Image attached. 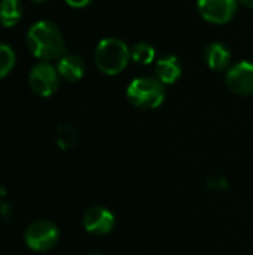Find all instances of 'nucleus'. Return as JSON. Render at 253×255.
I'll list each match as a JSON object with an SVG mask.
<instances>
[{"label": "nucleus", "mask_w": 253, "mask_h": 255, "mask_svg": "<svg viewBox=\"0 0 253 255\" xmlns=\"http://www.w3.org/2000/svg\"><path fill=\"white\" fill-rule=\"evenodd\" d=\"M30 52L40 61L58 60L64 55V39L60 28L48 21H36L27 31L25 36Z\"/></svg>", "instance_id": "nucleus-1"}, {"label": "nucleus", "mask_w": 253, "mask_h": 255, "mask_svg": "<svg viewBox=\"0 0 253 255\" xmlns=\"http://www.w3.org/2000/svg\"><path fill=\"white\" fill-rule=\"evenodd\" d=\"M130 49L121 39L106 37L98 42L94 54L97 69L109 76L121 73L130 61Z\"/></svg>", "instance_id": "nucleus-2"}, {"label": "nucleus", "mask_w": 253, "mask_h": 255, "mask_svg": "<svg viewBox=\"0 0 253 255\" xmlns=\"http://www.w3.org/2000/svg\"><path fill=\"white\" fill-rule=\"evenodd\" d=\"M127 99L137 109H157L166 99V88L164 84L157 78H136L127 88Z\"/></svg>", "instance_id": "nucleus-3"}, {"label": "nucleus", "mask_w": 253, "mask_h": 255, "mask_svg": "<svg viewBox=\"0 0 253 255\" xmlns=\"http://www.w3.org/2000/svg\"><path fill=\"white\" fill-rule=\"evenodd\" d=\"M60 241L58 227L49 220H36L30 223L24 232V242L34 253H48L57 247Z\"/></svg>", "instance_id": "nucleus-4"}, {"label": "nucleus", "mask_w": 253, "mask_h": 255, "mask_svg": "<svg viewBox=\"0 0 253 255\" xmlns=\"http://www.w3.org/2000/svg\"><path fill=\"white\" fill-rule=\"evenodd\" d=\"M28 85L31 91L40 97L52 96L60 85L57 67H54L49 61H40L34 64L28 73Z\"/></svg>", "instance_id": "nucleus-5"}, {"label": "nucleus", "mask_w": 253, "mask_h": 255, "mask_svg": "<svg viewBox=\"0 0 253 255\" xmlns=\"http://www.w3.org/2000/svg\"><path fill=\"white\" fill-rule=\"evenodd\" d=\"M200 15L212 24L230 22L237 10V0H198Z\"/></svg>", "instance_id": "nucleus-6"}, {"label": "nucleus", "mask_w": 253, "mask_h": 255, "mask_svg": "<svg viewBox=\"0 0 253 255\" xmlns=\"http://www.w3.org/2000/svg\"><path fill=\"white\" fill-rule=\"evenodd\" d=\"M227 87L237 96H253V64L249 61H240L230 67L227 78Z\"/></svg>", "instance_id": "nucleus-7"}, {"label": "nucleus", "mask_w": 253, "mask_h": 255, "mask_svg": "<svg viewBox=\"0 0 253 255\" xmlns=\"http://www.w3.org/2000/svg\"><path fill=\"white\" fill-rule=\"evenodd\" d=\"M82 226L89 235L106 236L115 227V215L103 206H92L84 214Z\"/></svg>", "instance_id": "nucleus-8"}, {"label": "nucleus", "mask_w": 253, "mask_h": 255, "mask_svg": "<svg viewBox=\"0 0 253 255\" xmlns=\"http://www.w3.org/2000/svg\"><path fill=\"white\" fill-rule=\"evenodd\" d=\"M57 70L60 78L67 82H76L85 75V63L79 55L64 54L57 61Z\"/></svg>", "instance_id": "nucleus-9"}, {"label": "nucleus", "mask_w": 253, "mask_h": 255, "mask_svg": "<svg viewBox=\"0 0 253 255\" xmlns=\"http://www.w3.org/2000/svg\"><path fill=\"white\" fill-rule=\"evenodd\" d=\"M155 72H157V79L161 81L164 85L174 84L182 73V66L174 55H164L157 61Z\"/></svg>", "instance_id": "nucleus-10"}, {"label": "nucleus", "mask_w": 253, "mask_h": 255, "mask_svg": "<svg viewBox=\"0 0 253 255\" xmlns=\"http://www.w3.org/2000/svg\"><path fill=\"white\" fill-rule=\"evenodd\" d=\"M206 61L209 64L210 69L213 70H225L230 66L231 61V52L230 49L224 45V43H210L204 52Z\"/></svg>", "instance_id": "nucleus-11"}, {"label": "nucleus", "mask_w": 253, "mask_h": 255, "mask_svg": "<svg viewBox=\"0 0 253 255\" xmlns=\"http://www.w3.org/2000/svg\"><path fill=\"white\" fill-rule=\"evenodd\" d=\"M22 18L21 0H0V24L6 28L15 27Z\"/></svg>", "instance_id": "nucleus-12"}, {"label": "nucleus", "mask_w": 253, "mask_h": 255, "mask_svg": "<svg viewBox=\"0 0 253 255\" xmlns=\"http://www.w3.org/2000/svg\"><path fill=\"white\" fill-rule=\"evenodd\" d=\"M78 142V131L72 124H63L57 130V145L67 151L72 149Z\"/></svg>", "instance_id": "nucleus-13"}, {"label": "nucleus", "mask_w": 253, "mask_h": 255, "mask_svg": "<svg viewBox=\"0 0 253 255\" xmlns=\"http://www.w3.org/2000/svg\"><path fill=\"white\" fill-rule=\"evenodd\" d=\"M16 63V54L10 45L0 42V79L7 76Z\"/></svg>", "instance_id": "nucleus-14"}, {"label": "nucleus", "mask_w": 253, "mask_h": 255, "mask_svg": "<svg viewBox=\"0 0 253 255\" xmlns=\"http://www.w3.org/2000/svg\"><path fill=\"white\" fill-rule=\"evenodd\" d=\"M130 55L131 60L137 64L142 66H148L154 61L155 58V49L149 45V43H136L131 49H130Z\"/></svg>", "instance_id": "nucleus-15"}, {"label": "nucleus", "mask_w": 253, "mask_h": 255, "mask_svg": "<svg viewBox=\"0 0 253 255\" xmlns=\"http://www.w3.org/2000/svg\"><path fill=\"white\" fill-rule=\"evenodd\" d=\"M69 6L72 7H85L88 6L92 0H64Z\"/></svg>", "instance_id": "nucleus-16"}, {"label": "nucleus", "mask_w": 253, "mask_h": 255, "mask_svg": "<svg viewBox=\"0 0 253 255\" xmlns=\"http://www.w3.org/2000/svg\"><path fill=\"white\" fill-rule=\"evenodd\" d=\"M240 3H242V4H245L246 7H251V9H253V0H240Z\"/></svg>", "instance_id": "nucleus-17"}, {"label": "nucleus", "mask_w": 253, "mask_h": 255, "mask_svg": "<svg viewBox=\"0 0 253 255\" xmlns=\"http://www.w3.org/2000/svg\"><path fill=\"white\" fill-rule=\"evenodd\" d=\"M31 1H34V3H40V4H42V3H48L49 0H31Z\"/></svg>", "instance_id": "nucleus-18"}, {"label": "nucleus", "mask_w": 253, "mask_h": 255, "mask_svg": "<svg viewBox=\"0 0 253 255\" xmlns=\"http://www.w3.org/2000/svg\"><path fill=\"white\" fill-rule=\"evenodd\" d=\"M86 255H103V254H100V253H89V254H86Z\"/></svg>", "instance_id": "nucleus-19"}]
</instances>
